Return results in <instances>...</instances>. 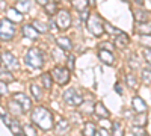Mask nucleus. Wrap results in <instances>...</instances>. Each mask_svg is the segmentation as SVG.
I'll return each mask as SVG.
<instances>
[{"label": "nucleus", "mask_w": 151, "mask_h": 136, "mask_svg": "<svg viewBox=\"0 0 151 136\" xmlns=\"http://www.w3.org/2000/svg\"><path fill=\"white\" fill-rule=\"evenodd\" d=\"M32 122L42 130H52L55 127L53 115L45 107H36L32 112Z\"/></svg>", "instance_id": "obj_1"}, {"label": "nucleus", "mask_w": 151, "mask_h": 136, "mask_svg": "<svg viewBox=\"0 0 151 136\" xmlns=\"http://www.w3.org/2000/svg\"><path fill=\"white\" fill-rule=\"evenodd\" d=\"M26 64L32 68H41L44 65V53L38 48H30L26 55Z\"/></svg>", "instance_id": "obj_2"}, {"label": "nucleus", "mask_w": 151, "mask_h": 136, "mask_svg": "<svg viewBox=\"0 0 151 136\" xmlns=\"http://www.w3.org/2000/svg\"><path fill=\"white\" fill-rule=\"evenodd\" d=\"M86 21H88V29L91 30V33L94 36H101L104 33V26H103L104 23H103V20H101L100 15L92 14V15H89V18H88Z\"/></svg>", "instance_id": "obj_3"}, {"label": "nucleus", "mask_w": 151, "mask_h": 136, "mask_svg": "<svg viewBox=\"0 0 151 136\" xmlns=\"http://www.w3.org/2000/svg\"><path fill=\"white\" fill-rule=\"evenodd\" d=\"M15 35V26L14 23L9 21V20H2L0 21V38L5 40V41H9L14 38Z\"/></svg>", "instance_id": "obj_4"}, {"label": "nucleus", "mask_w": 151, "mask_h": 136, "mask_svg": "<svg viewBox=\"0 0 151 136\" xmlns=\"http://www.w3.org/2000/svg\"><path fill=\"white\" fill-rule=\"evenodd\" d=\"M50 74H52V79L59 85H67L70 82V70L64 67H56Z\"/></svg>", "instance_id": "obj_5"}, {"label": "nucleus", "mask_w": 151, "mask_h": 136, "mask_svg": "<svg viewBox=\"0 0 151 136\" xmlns=\"http://www.w3.org/2000/svg\"><path fill=\"white\" fill-rule=\"evenodd\" d=\"M64 100H65V103H68L71 106H79V104L83 103V97L76 89L71 88V89H67L64 92Z\"/></svg>", "instance_id": "obj_6"}, {"label": "nucleus", "mask_w": 151, "mask_h": 136, "mask_svg": "<svg viewBox=\"0 0 151 136\" xmlns=\"http://www.w3.org/2000/svg\"><path fill=\"white\" fill-rule=\"evenodd\" d=\"M56 24H58V29L60 30H67L70 26H71V15L70 12L62 9L58 12V18H56Z\"/></svg>", "instance_id": "obj_7"}, {"label": "nucleus", "mask_w": 151, "mask_h": 136, "mask_svg": "<svg viewBox=\"0 0 151 136\" xmlns=\"http://www.w3.org/2000/svg\"><path fill=\"white\" fill-rule=\"evenodd\" d=\"M2 62L5 64V67L8 70H17L18 68V62H17L15 56L12 55V53H9V52H5L2 55Z\"/></svg>", "instance_id": "obj_8"}, {"label": "nucleus", "mask_w": 151, "mask_h": 136, "mask_svg": "<svg viewBox=\"0 0 151 136\" xmlns=\"http://www.w3.org/2000/svg\"><path fill=\"white\" fill-rule=\"evenodd\" d=\"M15 101L21 106V109L24 110V112H26V110H30V107H32V101L27 98V95H24L21 92L15 94Z\"/></svg>", "instance_id": "obj_9"}, {"label": "nucleus", "mask_w": 151, "mask_h": 136, "mask_svg": "<svg viewBox=\"0 0 151 136\" xmlns=\"http://www.w3.org/2000/svg\"><path fill=\"white\" fill-rule=\"evenodd\" d=\"M132 106H133V109L136 110L137 114H144V112H147V109H148L145 101L142 100L141 97H137V95L132 98Z\"/></svg>", "instance_id": "obj_10"}, {"label": "nucleus", "mask_w": 151, "mask_h": 136, "mask_svg": "<svg viewBox=\"0 0 151 136\" xmlns=\"http://www.w3.org/2000/svg\"><path fill=\"white\" fill-rule=\"evenodd\" d=\"M98 58L101 59V62L106 64V65H112L113 64V55H112L110 50H103V48H100Z\"/></svg>", "instance_id": "obj_11"}, {"label": "nucleus", "mask_w": 151, "mask_h": 136, "mask_svg": "<svg viewBox=\"0 0 151 136\" xmlns=\"http://www.w3.org/2000/svg\"><path fill=\"white\" fill-rule=\"evenodd\" d=\"M8 20L12 21V23H21L23 21V14L18 9L11 8V9H8Z\"/></svg>", "instance_id": "obj_12"}, {"label": "nucleus", "mask_w": 151, "mask_h": 136, "mask_svg": "<svg viewBox=\"0 0 151 136\" xmlns=\"http://www.w3.org/2000/svg\"><path fill=\"white\" fill-rule=\"evenodd\" d=\"M56 42H58V45H59L60 48H64L65 52H70L71 47H73L70 38H67V36H60V38H56Z\"/></svg>", "instance_id": "obj_13"}, {"label": "nucleus", "mask_w": 151, "mask_h": 136, "mask_svg": "<svg viewBox=\"0 0 151 136\" xmlns=\"http://www.w3.org/2000/svg\"><path fill=\"white\" fill-rule=\"evenodd\" d=\"M129 36L127 35H125V33H122V32H119L118 33V36H116V38H115V45L116 47H127V44H129Z\"/></svg>", "instance_id": "obj_14"}, {"label": "nucleus", "mask_w": 151, "mask_h": 136, "mask_svg": "<svg viewBox=\"0 0 151 136\" xmlns=\"http://www.w3.org/2000/svg\"><path fill=\"white\" fill-rule=\"evenodd\" d=\"M23 35L29 40H36L38 38V32L35 30L33 26H23Z\"/></svg>", "instance_id": "obj_15"}, {"label": "nucleus", "mask_w": 151, "mask_h": 136, "mask_svg": "<svg viewBox=\"0 0 151 136\" xmlns=\"http://www.w3.org/2000/svg\"><path fill=\"white\" fill-rule=\"evenodd\" d=\"M95 114L100 117V118H107L109 117V110L106 109V106L103 104V103H97L95 104Z\"/></svg>", "instance_id": "obj_16"}, {"label": "nucleus", "mask_w": 151, "mask_h": 136, "mask_svg": "<svg viewBox=\"0 0 151 136\" xmlns=\"http://www.w3.org/2000/svg\"><path fill=\"white\" fill-rule=\"evenodd\" d=\"M15 9H18L21 14H24V12H27L30 9V0H20V2L17 3Z\"/></svg>", "instance_id": "obj_17"}, {"label": "nucleus", "mask_w": 151, "mask_h": 136, "mask_svg": "<svg viewBox=\"0 0 151 136\" xmlns=\"http://www.w3.org/2000/svg\"><path fill=\"white\" fill-rule=\"evenodd\" d=\"M8 127L11 129V132L14 133V135H24L23 129H21V127H20V124H18V121H11Z\"/></svg>", "instance_id": "obj_18"}, {"label": "nucleus", "mask_w": 151, "mask_h": 136, "mask_svg": "<svg viewBox=\"0 0 151 136\" xmlns=\"http://www.w3.org/2000/svg\"><path fill=\"white\" fill-rule=\"evenodd\" d=\"M73 8L74 9H77V11H83V9H86L88 8V0H73Z\"/></svg>", "instance_id": "obj_19"}, {"label": "nucleus", "mask_w": 151, "mask_h": 136, "mask_svg": "<svg viewBox=\"0 0 151 136\" xmlns=\"http://www.w3.org/2000/svg\"><path fill=\"white\" fill-rule=\"evenodd\" d=\"M44 6H45V11H47V15H55L56 14V11H58L56 2H47Z\"/></svg>", "instance_id": "obj_20"}, {"label": "nucleus", "mask_w": 151, "mask_h": 136, "mask_svg": "<svg viewBox=\"0 0 151 136\" xmlns=\"http://www.w3.org/2000/svg\"><path fill=\"white\" fill-rule=\"evenodd\" d=\"M32 26L35 27V30H36L38 33H45V32L48 30L47 24H44L42 21H33V24H32Z\"/></svg>", "instance_id": "obj_21"}, {"label": "nucleus", "mask_w": 151, "mask_h": 136, "mask_svg": "<svg viewBox=\"0 0 151 136\" xmlns=\"http://www.w3.org/2000/svg\"><path fill=\"white\" fill-rule=\"evenodd\" d=\"M134 20L141 21V23H145V21H148V14L145 11H134Z\"/></svg>", "instance_id": "obj_22"}, {"label": "nucleus", "mask_w": 151, "mask_h": 136, "mask_svg": "<svg viewBox=\"0 0 151 136\" xmlns=\"http://www.w3.org/2000/svg\"><path fill=\"white\" fill-rule=\"evenodd\" d=\"M52 82H53L52 74H48V73L42 74V85H44L45 89H50V88H52Z\"/></svg>", "instance_id": "obj_23"}, {"label": "nucleus", "mask_w": 151, "mask_h": 136, "mask_svg": "<svg viewBox=\"0 0 151 136\" xmlns=\"http://www.w3.org/2000/svg\"><path fill=\"white\" fill-rule=\"evenodd\" d=\"M30 91H32V95L36 98V100H40L41 95H42V92H41V88H40V86L35 85V83H32V85H30Z\"/></svg>", "instance_id": "obj_24"}, {"label": "nucleus", "mask_w": 151, "mask_h": 136, "mask_svg": "<svg viewBox=\"0 0 151 136\" xmlns=\"http://www.w3.org/2000/svg\"><path fill=\"white\" fill-rule=\"evenodd\" d=\"M83 133L88 135V136H92V135H97V129H95V126L92 124V122H88V124L85 126Z\"/></svg>", "instance_id": "obj_25"}, {"label": "nucleus", "mask_w": 151, "mask_h": 136, "mask_svg": "<svg viewBox=\"0 0 151 136\" xmlns=\"http://www.w3.org/2000/svg\"><path fill=\"white\" fill-rule=\"evenodd\" d=\"M9 107H11V112H12V114H15V115H20V114H21V110H23L21 106H20L15 100H14V103H12V101L9 103Z\"/></svg>", "instance_id": "obj_26"}, {"label": "nucleus", "mask_w": 151, "mask_h": 136, "mask_svg": "<svg viewBox=\"0 0 151 136\" xmlns=\"http://www.w3.org/2000/svg\"><path fill=\"white\" fill-rule=\"evenodd\" d=\"M0 80L2 82H12L14 80V76H12L9 71H3V73H0Z\"/></svg>", "instance_id": "obj_27"}, {"label": "nucleus", "mask_w": 151, "mask_h": 136, "mask_svg": "<svg viewBox=\"0 0 151 136\" xmlns=\"http://www.w3.org/2000/svg\"><path fill=\"white\" fill-rule=\"evenodd\" d=\"M145 121H147V117H145V112H144V114H141V117H137V118L134 119V124H136V126H144Z\"/></svg>", "instance_id": "obj_28"}, {"label": "nucleus", "mask_w": 151, "mask_h": 136, "mask_svg": "<svg viewBox=\"0 0 151 136\" xmlns=\"http://www.w3.org/2000/svg\"><path fill=\"white\" fill-rule=\"evenodd\" d=\"M112 133L116 135V136L122 135V127L119 126V122H113V130H112Z\"/></svg>", "instance_id": "obj_29"}, {"label": "nucleus", "mask_w": 151, "mask_h": 136, "mask_svg": "<svg viewBox=\"0 0 151 136\" xmlns=\"http://www.w3.org/2000/svg\"><path fill=\"white\" fill-rule=\"evenodd\" d=\"M104 26V30L107 32V33H119L121 30H118V29H115V27H112L110 24H103Z\"/></svg>", "instance_id": "obj_30"}, {"label": "nucleus", "mask_w": 151, "mask_h": 136, "mask_svg": "<svg viewBox=\"0 0 151 136\" xmlns=\"http://www.w3.org/2000/svg\"><path fill=\"white\" fill-rule=\"evenodd\" d=\"M70 127V124L65 121V119H62V121H59V124H58V130L60 132V130H67Z\"/></svg>", "instance_id": "obj_31"}, {"label": "nucleus", "mask_w": 151, "mask_h": 136, "mask_svg": "<svg viewBox=\"0 0 151 136\" xmlns=\"http://www.w3.org/2000/svg\"><path fill=\"white\" fill-rule=\"evenodd\" d=\"M23 132H24V135H26V133H27V135H36V130H35L32 126H24V127H23Z\"/></svg>", "instance_id": "obj_32"}, {"label": "nucleus", "mask_w": 151, "mask_h": 136, "mask_svg": "<svg viewBox=\"0 0 151 136\" xmlns=\"http://www.w3.org/2000/svg\"><path fill=\"white\" fill-rule=\"evenodd\" d=\"M127 83H129V86H132V88H134V86H136V79L132 76V74H129V76H127Z\"/></svg>", "instance_id": "obj_33"}, {"label": "nucleus", "mask_w": 151, "mask_h": 136, "mask_svg": "<svg viewBox=\"0 0 151 136\" xmlns=\"http://www.w3.org/2000/svg\"><path fill=\"white\" fill-rule=\"evenodd\" d=\"M100 126H101L103 129H110V127H112V124H110V122H109L106 118H103L101 121H100Z\"/></svg>", "instance_id": "obj_34"}, {"label": "nucleus", "mask_w": 151, "mask_h": 136, "mask_svg": "<svg viewBox=\"0 0 151 136\" xmlns=\"http://www.w3.org/2000/svg\"><path fill=\"white\" fill-rule=\"evenodd\" d=\"M89 15H91L89 11H86V9L80 11V18H82V20H88V18H89Z\"/></svg>", "instance_id": "obj_35"}, {"label": "nucleus", "mask_w": 151, "mask_h": 136, "mask_svg": "<svg viewBox=\"0 0 151 136\" xmlns=\"http://www.w3.org/2000/svg\"><path fill=\"white\" fill-rule=\"evenodd\" d=\"M3 94H8V88H6L5 82L0 80V95H3Z\"/></svg>", "instance_id": "obj_36"}, {"label": "nucleus", "mask_w": 151, "mask_h": 136, "mask_svg": "<svg viewBox=\"0 0 151 136\" xmlns=\"http://www.w3.org/2000/svg\"><path fill=\"white\" fill-rule=\"evenodd\" d=\"M67 60H68V70H73V68H74V58L70 56Z\"/></svg>", "instance_id": "obj_37"}, {"label": "nucleus", "mask_w": 151, "mask_h": 136, "mask_svg": "<svg viewBox=\"0 0 151 136\" xmlns=\"http://www.w3.org/2000/svg\"><path fill=\"white\" fill-rule=\"evenodd\" d=\"M144 80H147V83H150V70H144Z\"/></svg>", "instance_id": "obj_38"}, {"label": "nucleus", "mask_w": 151, "mask_h": 136, "mask_svg": "<svg viewBox=\"0 0 151 136\" xmlns=\"http://www.w3.org/2000/svg\"><path fill=\"white\" fill-rule=\"evenodd\" d=\"M132 133H136V135H145L142 129H137V127H133V129H132Z\"/></svg>", "instance_id": "obj_39"}, {"label": "nucleus", "mask_w": 151, "mask_h": 136, "mask_svg": "<svg viewBox=\"0 0 151 136\" xmlns=\"http://www.w3.org/2000/svg\"><path fill=\"white\" fill-rule=\"evenodd\" d=\"M145 55H147V62H150V48H147V50H145Z\"/></svg>", "instance_id": "obj_40"}, {"label": "nucleus", "mask_w": 151, "mask_h": 136, "mask_svg": "<svg viewBox=\"0 0 151 136\" xmlns=\"http://www.w3.org/2000/svg\"><path fill=\"white\" fill-rule=\"evenodd\" d=\"M115 91H116L118 94H122V89L119 88V85H115Z\"/></svg>", "instance_id": "obj_41"}, {"label": "nucleus", "mask_w": 151, "mask_h": 136, "mask_svg": "<svg viewBox=\"0 0 151 136\" xmlns=\"http://www.w3.org/2000/svg\"><path fill=\"white\" fill-rule=\"evenodd\" d=\"M36 2L40 3V5H42V6H44V5H45V3L48 2V0H36Z\"/></svg>", "instance_id": "obj_42"}, {"label": "nucleus", "mask_w": 151, "mask_h": 136, "mask_svg": "<svg viewBox=\"0 0 151 136\" xmlns=\"http://www.w3.org/2000/svg\"><path fill=\"white\" fill-rule=\"evenodd\" d=\"M136 3H137V5H144V2H142V0H136Z\"/></svg>", "instance_id": "obj_43"}, {"label": "nucleus", "mask_w": 151, "mask_h": 136, "mask_svg": "<svg viewBox=\"0 0 151 136\" xmlns=\"http://www.w3.org/2000/svg\"><path fill=\"white\" fill-rule=\"evenodd\" d=\"M0 64H2V56H0Z\"/></svg>", "instance_id": "obj_44"}, {"label": "nucleus", "mask_w": 151, "mask_h": 136, "mask_svg": "<svg viewBox=\"0 0 151 136\" xmlns=\"http://www.w3.org/2000/svg\"><path fill=\"white\" fill-rule=\"evenodd\" d=\"M55 2H59V0H55Z\"/></svg>", "instance_id": "obj_45"}]
</instances>
